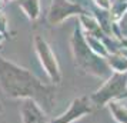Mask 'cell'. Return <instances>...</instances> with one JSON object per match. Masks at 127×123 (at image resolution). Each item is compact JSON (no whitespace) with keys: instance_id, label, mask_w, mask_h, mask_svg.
<instances>
[{"instance_id":"obj_1","label":"cell","mask_w":127,"mask_h":123,"mask_svg":"<svg viewBox=\"0 0 127 123\" xmlns=\"http://www.w3.org/2000/svg\"><path fill=\"white\" fill-rule=\"evenodd\" d=\"M0 87L12 99H32L46 113L54 107L56 87L46 84L33 73L0 54Z\"/></svg>"},{"instance_id":"obj_2","label":"cell","mask_w":127,"mask_h":123,"mask_svg":"<svg viewBox=\"0 0 127 123\" xmlns=\"http://www.w3.org/2000/svg\"><path fill=\"white\" fill-rule=\"evenodd\" d=\"M71 50H73L76 66H79L86 73H90L103 80H107L113 75V70L107 65L106 59L96 54L92 50V47L89 46L80 24L74 27V32L71 36Z\"/></svg>"},{"instance_id":"obj_3","label":"cell","mask_w":127,"mask_h":123,"mask_svg":"<svg viewBox=\"0 0 127 123\" xmlns=\"http://www.w3.org/2000/svg\"><path fill=\"white\" fill-rule=\"evenodd\" d=\"M126 93H127V75L113 72V75L107 80H104L103 86L97 89L90 96V102H92L94 109H100V107L107 106L113 100H119Z\"/></svg>"},{"instance_id":"obj_4","label":"cell","mask_w":127,"mask_h":123,"mask_svg":"<svg viewBox=\"0 0 127 123\" xmlns=\"http://www.w3.org/2000/svg\"><path fill=\"white\" fill-rule=\"evenodd\" d=\"M33 44H34L36 54H37V57L40 60V63L43 66L44 72H46V75L50 79V82L53 84H59V83L62 82V72H60L57 57H56L54 52L52 50L50 44L41 36H34Z\"/></svg>"},{"instance_id":"obj_5","label":"cell","mask_w":127,"mask_h":123,"mask_svg":"<svg viewBox=\"0 0 127 123\" xmlns=\"http://www.w3.org/2000/svg\"><path fill=\"white\" fill-rule=\"evenodd\" d=\"M81 14H89V13L86 9H83L73 0H53L47 14V22L50 24H59L71 16H81Z\"/></svg>"},{"instance_id":"obj_6","label":"cell","mask_w":127,"mask_h":123,"mask_svg":"<svg viewBox=\"0 0 127 123\" xmlns=\"http://www.w3.org/2000/svg\"><path fill=\"white\" fill-rule=\"evenodd\" d=\"M94 110L90 97L89 96H80V97H76L71 103H70L67 112H64L63 115L52 119L49 123H73L76 120L81 119L86 115H90Z\"/></svg>"},{"instance_id":"obj_7","label":"cell","mask_w":127,"mask_h":123,"mask_svg":"<svg viewBox=\"0 0 127 123\" xmlns=\"http://www.w3.org/2000/svg\"><path fill=\"white\" fill-rule=\"evenodd\" d=\"M22 123H49L46 112L32 99H23L20 102Z\"/></svg>"},{"instance_id":"obj_8","label":"cell","mask_w":127,"mask_h":123,"mask_svg":"<svg viewBox=\"0 0 127 123\" xmlns=\"http://www.w3.org/2000/svg\"><path fill=\"white\" fill-rule=\"evenodd\" d=\"M106 62L113 72H117V73H126L127 72V56L121 50L110 53L106 57Z\"/></svg>"},{"instance_id":"obj_9","label":"cell","mask_w":127,"mask_h":123,"mask_svg":"<svg viewBox=\"0 0 127 123\" xmlns=\"http://www.w3.org/2000/svg\"><path fill=\"white\" fill-rule=\"evenodd\" d=\"M19 7L30 20H36L40 14V3L39 0H17Z\"/></svg>"},{"instance_id":"obj_10","label":"cell","mask_w":127,"mask_h":123,"mask_svg":"<svg viewBox=\"0 0 127 123\" xmlns=\"http://www.w3.org/2000/svg\"><path fill=\"white\" fill-rule=\"evenodd\" d=\"M107 107L110 109L111 115L119 123H127V106L123 105L121 102H117V100H113L110 102Z\"/></svg>"},{"instance_id":"obj_11","label":"cell","mask_w":127,"mask_h":123,"mask_svg":"<svg viewBox=\"0 0 127 123\" xmlns=\"http://www.w3.org/2000/svg\"><path fill=\"white\" fill-rule=\"evenodd\" d=\"M4 32H6V17L0 12V33L4 35Z\"/></svg>"},{"instance_id":"obj_12","label":"cell","mask_w":127,"mask_h":123,"mask_svg":"<svg viewBox=\"0 0 127 123\" xmlns=\"http://www.w3.org/2000/svg\"><path fill=\"white\" fill-rule=\"evenodd\" d=\"M117 102H123V105H126V106H127V93H126V94H123V96H121V97L117 100Z\"/></svg>"},{"instance_id":"obj_13","label":"cell","mask_w":127,"mask_h":123,"mask_svg":"<svg viewBox=\"0 0 127 123\" xmlns=\"http://www.w3.org/2000/svg\"><path fill=\"white\" fill-rule=\"evenodd\" d=\"M120 46H123L124 49H127V39H121L120 40ZM123 47H121V49H123Z\"/></svg>"},{"instance_id":"obj_14","label":"cell","mask_w":127,"mask_h":123,"mask_svg":"<svg viewBox=\"0 0 127 123\" xmlns=\"http://www.w3.org/2000/svg\"><path fill=\"white\" fill-rule=\"evenodd\" d=\"M3 39H4V35H3V33H0V43L3 41Z\"/></svg>"},{"instance_id":"obj_15","label":"cell","mask_w":127,"mask_h":123,"mask_svg":"<svg viewBox=\"0 0 127 123\" xmlns=\"http://www.w3.org/2000/svg\"><path fill=\"white\" fill-rule=\"evenodd\" d=\"M121 52H123V53H124V54L127 56V49H121Z\"/></svg>"},{"instance_id":"obj_16","label":"cell","mask_w":127,"mask_h":123,"mask_svg":"<svg viewBox=\"0 0 127 123\" xmlns=\"http://www.w3.org/2000/svg\"><path fill=\"white\" fill-rule=\"evenodd\" d=\"M3 110V107H1V103H0V112Z\"/></svg>"},{"instance_id":"obj_17","label":"cell","mask_w":127,"mask_h":123,"mask_svg":"<svg viewBox=\"0 0 127 123\" xmlns=\"http://www.w3.org/2000/svg\"><path fill=\"white\" fill-rule=\"evenodd\" d=\"M1 1H9V0H1Z\"/></svg>"},{"instance_id":"obj_18","label":"cell","mask_w":127,"mask_h":123,"mask_svg":"<svg viewBox=\"0 0 127 123\" xmlns=\"http://www.w3.org/2000/svg\"><path fill=\"white\" fill-rule=\"evenodd\" d=\"M121 1H126V0H121Z\"/></svg>"}]
</instances>
